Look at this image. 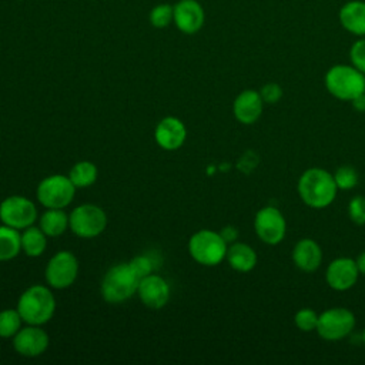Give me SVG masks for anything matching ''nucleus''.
<instances>
[{"instance_id":"obj_29","label":"nucleus","mask_w":365,"mask_h":365,"mask_svg":"<svg viewBox=\"0 0 365 365\" xmlns=\"http://www.w3.org/2000/svg\"><path fill=\"white\" fill-rule=\"evenodd\" d=\"M351 64L365 74V38L356 40L349 48Z\"/></svg>"},{"instance_id":"obj_15","label":"nucleus","mask_w":365,"mask_h":365,"mask_svg":"<svg viewBox=\"0 0 365 365\" xmlns=\"http://www.w3.org/2000/svg\"><path fill=\"white\" fill-rule=\"evenodd\" d=\"M359 277L355 259L349 257L335 258L325 271L327 284L335 291H346L352 288Z\"/></svg>"},{"instance_id":"obj_20","label":"nucleus","mask_w":365,"mask_h":365,"mask_svg":"<svg viewBox=\"0 0 365 365\" xmlns=\"http://www.w3.org/2000/svg\"><path fill=\"white\" fill-rule=\"evenodd\" d=\"M225 259L230 267L238 272H248L257 265V254L254 248L237 241L228 245Z\"/></svg>"},{"instance_id":"obj_5","label":"nucleus","mask_w":365,"mask_h":365,"mask_svg":"<svg viewBox=\"0 0 365 365\" xmlns=\"http://www.w3.org/2000/svg\"><path fill=\"white\" fill-rule=\"evenodd\" d=\"M228 244L220 232L212 230H198L188 240L191 258L204 267H215L225 259Z\"/></svg>"},{"instance_id":"obj_18","label":"nucleus","mask_w":365,"mask_h":365,"mask_svg":"<svg viewBox=\"0 0 365 365\" xmlns=\"http://www.w3.org/2000/svg\"><path fill=\"white\" fill-rule=\"evenodd\" d=\"M292 261L301 271L314 272L322 261L321 247L311 238H302L292 250Z\"/></svg>"},{"instance_id":"obj_30","label":"nucleus","mask_w":365,"mask_h":365,"mask_svg":"<svg viewBox=\"0 0 365 365\" xmlns=\"http://www.w3.org/2000/svg\"><path fill=\"white\" fill-rule=\"evenodd\" d=\"M348 215L352 222L365 224V197H354L348 204Z\"/></svg>"},{"instance_id":"obj_27","label":"nucleus","mask_w":365,"mask_h":365,"mask_svg":"<svg viewBox=\"0 0 365 365\" xmlns=\"http://www.w3.org/2000/svg\"><path fill=\"white\" fill-rule=\"evenodd\" d=\"M174 17V7L170 4H158L150 13V23L157 29L167 27Z\"/></svg>"},{"instance_id":"obj_10","label":"nucleus","mask_w":365,"mask_h":365,"mask_svg":"<svg viewBox=\"0 0 365 365\" xmlns=\"http://www.w3.org/2000/svg\"><path fill=\"white\" fill-rule=\"evenodd\" d=\"M355 327V317L346 308H331L318 317L317 332L325 341L345 338Z\"/></svg>"},{"instance_id":"obj_33","label":"nucleus","mask_w":365,"mask_h":365,"mask_svg":"<svg viewBox=\"0 0 365 365\" xmlns=\"http://www.w3.org/2000/svg\"><path fill=\"white\" fill-rule=\"evenodd\" d=\"M221 237L224 238V241L227 244H232L237 241L238 238V230L234 227V225H225L221 231H220Z\"/></svg>"},{"instance_id":"obj_16","label":"nucleus","mask_w":365,"mask_h":365,"mask_svg":"<svg viewBox=\"0 0 365 365\" xmlns=\"http://www.w3.org/2000/svg\"><path fill=\"white\" fill-rule=\"evenodd\" d=\"M173 20L180 31L185 34H194L200 31L204 24V9L195 0H180L174 6Z\"/></svg>"},{"instance_id":"obj_11","label":"nucleus","mask_w":365,"mask_h":365,"mask_svg":"<svg viewBox=\"0 0 365 365\" xmlns=\"http://www.w3.org/2000/svg\"><path fill=\"white\" fill-rule=\"evenodd\" d=\"M254 230L262 242L268 245H277L285 237L287 222L282 212L278 208L269 205L261 208L255 214Z\"/></svg>"},{"instance_id":"obj_7","label":"nucleus","mask_w":365,"mask_h":365,"mask_svg":"<svg viewBox=\"0 0 365 365\" xmlns=\"http://www.w3.org/2000/svg\"><path fill=\"white\" fill-rule=\"evenodd\" d=\"M76 190L68 175L53 174L38 182L36 197L44 208H66L73 202Z\"/></svg>"},{"instance_id":"obj_25","label":"nucleus","mask_w":365,"mask_h":365,"mask_svg":"<svg viewBox=\"0 0 365 365\" xmlns=\"http://www.w3.org/2000/svg\"><path fill=\"white\" fill-rule=\"evenodd\" d=\"M23 319L17 308H7L0 311V338H13L21 328Z\"/></svg>"},{"instance_id":"obj_12","label":"nucleus","mask_w":365,"mask_h":365,"mask_svg":"<svg viewBox=\"0 0 365 365\" xmlns=\"http://www.w3.org/2000/svg\"><path fill=\"white\" fill-rule=\"evenodd\" d=\"M14 351L26 358H36L44 354L50 344L48 334L41 328V325L21 327L20 331L11 338Z\"/></svg>"},{"instance_id":"obj_35","label":"nucleus","mask_w":365,"mask_h":365,"mask_svg":"<svg viewBox=\"0 0 365 365\" xmlns=\"http://www.w3.org/2000/svg\"><path fill=\"white\" fill-rule=\"evenodd\" d=\"M355 262H356V267H358L359 274H364V275H365V251L358 255V258L355 259Z\"/></svg>"},{"instance_id":"obj_31","label":"nucleus","mask_w":365,"mask_h":365,"mask_svg":"<svg viewBox=\"0 0 365 365\" xmlns=\"http://www.w3.org/2000/svg\"><path fill=\"white\" fill-rule=\"evenodd\" d=\"M130 265L133 267V269L137 272V275L140 277V279L148 274L153 272L154 269V262L148 255H137L130 261Z\"/></svg>"},{"instance_id":"obj_21","label":"nucleus","mask_w":365,"mask_h":365,"mask_svg":"<svg viewBox=\"0 0 365 365\" xmlns=\"http://www.w3.org/2000/svg\"><path fill=\"white\" fill-rule=\"evenodd\" d=\"M38 227L47 237H60L68 230V214L64 208H46L38 218Z\"/></svg>"},{"instance_id":"obj_4","label":"nucleus","mask_w":365,"mask_h":365,"mask_svg":"<svg viewBox=\"0 0 365 365\" xmlns=\"http://www.w3.org/2000/svg\"><path fill=\"white\" fill-rule=\"evenodd\" d=\"M325 87L338 100L352 101L365 91V74L352 64H335L325 74Z\"/></svg>"},{"instance_id":"obj_37","label":"nucleus","mask_w":365,"mask_h":365,"mask_svg":"<svg viewBox=\"0 0 365 365\" xmlns=\"http://www.w3.org/2000/svg\"><path fill=\"white\" fill-rule=\"evenodd\" d=\"M364 93H365V91H364Z\"/></svg>"},{"instance_id":"obj_24","label":"nucleus","mask_w":365,"mask_h":365,"mask_svg":"<svg viewBox=\"0 0 365 365\" xmlns=\"http://www.w3.org/2000/svg\"><path fill=\"white\" fill-rule=\"evenodd\" d=\"M98 177V168L94 163L88 160H81L76 163L70 171H68V178L74 184L76 188H87L91 187Z\"/></svg>"},{"instance_id":"obj_6","label":"nucleus","mask_w":365,"mask_h":365,"mask_svg":"<svg viewBox=\"0 0 365 365\" xmlns=\"http://www.w3.org/2000/svg\"><path fill=\"white\" fill-rule=\"evenodd\" d=\"M106 211L96 204H80L68 214V230L84 240L96 238L107 228Z\"/></svg>"},{"instance_id":"obj_1","label":"nucleus","mask_w":365,"mask_h":365,"mask_svg":"<svg viewBox=\"0 0 365 365\" xmlns=\"http://www.w3.org/2000/svg\"><path fill=\"white\" fill-rule=\"evenodd\" d=\"M336 191L334 175L319 167L305 170L298 180V194L311 208H327L335 200Z\"/></svg>"},{"instance_id":"obj_23","label":"nucleus","mask_w":365,"mask_h":365,"mask_svg":"<svg viewBox=\"0 0 365 365\" xmlns=\"http://www.w3.org/2000/svg\"><path fill=\"white\" fill-rule=\"evenodd\" d=\"M21 252V232L6 224L0 225V262L10 261Z\"/></svg>"},{"instance_id":"obj_13","label":"nucleus","mask_w":365,"mask_h":365,"mask_svg":"<svg viewBox=\"0 0 365 365\" xmlns=\"http://www.w3.org/2000/svg\"><path fill=\"white\" fill-rule=\"evenodd\" d=\"M137 295L147 308L161 309L170 301L171 288L161 275L151 272L140 279Z\"/></svg>"},{"instance_id":"obj_2","label":"nucleus","mask_w":365,"mask_h":365,"mask_svg":"<svg viewBox=\"0 0 365 365\" xmlns=\"http://www.w3.org/2000/svg\"><path fill=\"white\" fill-rule=\"evenodd\" d=\"M48 285L34 284L26 288L17 301V311L24 324L44 325L56 312V298Z\"/></svg>"},{"instance_id":"obj_32","label":"nucleus","mask_w":365,"mask_h":365,"mask_svg":"<svg viewBox=\"0 0 365 365\" xmlns=\"http://www.w3.org/2000/svg\"><path fill=\"white\" fill-rule=\"evenodd\" d=\"M259 96L264 103L267 104H275L282 97V88L277 83H267L261 87Z\"/></svg>"},{"instance_id":"obj_14","label":"nucleus","mask_w":365,"mask_h":365,"mask_svg":"<svg viewBox=\"0 0 365 365\" xmlns=\"http://www.w3.org/2000/svg\"><path fill=\"white\" fill-rule=\"evenodd\" d=\"M154 140L160 148L165 151H175L182 147L187 140V127L180 118L167 115L155 125Z\"/></svg>"},{"instance_id":"obj_3","label":"nucleus","mask_w":365,"mask_h":365,"mask_svg":"<svg viewBox=\"0 0 365 365\" xmlns=\"http://www.w3.org/2000/svg\"><path fill=\"white\" fill-rule=\"evenodd\" d=\"M140 277L130 262H120L107 269L101 279V297L108 304H121L137 294Z\"/></svg>"},{"instance_id":"obj_36","label":"nucleus","mask_w":365,"mask_h":365,"mask_svg":"<svg viewBox=\"0 0 365 365\" xmlns=\"http://www.w3.org/2000/svg\"><path fill=\"white\" fill-rule=\"evenodd\" d=\"M362 336H364V344H365V329H364V335Z\"/></svg>"},{"instance_id":"obj_8","label":"nucleus","mask_w":365,"mask_h":365,"mask_svg":"<svg viewBox=\"0 0 365 365\" xmlns=\"http://www.w3.org/2000/svg\"><path fill=\"white\" fill-rule=\"evenodd\" d=\"M78 268V259L71 251H57L44 268L46 282L53 289L70 288L77 279Z\"/></svg>"},{"instance_id":"obj_9","label":"nucleus","mask_w":365,"mask_h":365,"mask_svg":"<svg viewBox=\"0 0 365 365\" xmlns=\"http://www.w3.org/2000/svg\"><path fill=\"white\" fill-rule=\"evenodd\" d=\"M38 217L36 204L24 195H9L0 202V221L19 231L33 225Z\"/></svg>"},{"instance_id":"obj_19","label":"nucleus","mask_w":365,"mask_h":365,"mask_svg":"<svg viewBox=\"0 0 365 365\" xmlns=\"http://www.w3.org/2000/svg\"><path fill=\"white\" fill-rule=\"evenodd\" d=\"M341 26L351 34L365 36V1L351 0L342 4L338 13Z\"/></svg>"},{"instance_id":"obj_34","label":"nucleus","mask_w":365,"mask_h":365,"mask_svg":"<svg viewBox=\"0 0 365 365\" xmlns=\"http://www.w3.org/2000/svg\"><path fill=\"white\" fill-rule=\"evenodd\" d=\"M351 103H352V107L356 111H365V93H362L358 97H355Z\"/></svg>"},{"instance_id":"obj_22","label":"nucleus","mask_w":365,"mask_h":365,"mask_svg":"<svg viewBox=\"0 0 365 365\" xmlns=\"http://www.w3.org/2000/svg\"><path fill=\"white\" fill-rule=\"evenodd\" d=\"M47 248V235L38 225L21 230V252L30 258L40 257Z\"/></svg>"},{"instance_id":"obj_28","label":"nucleus","mask_w":365,"mask_h":365,"mask_svg":"<svg viewBox=\"0 0 365 365\" xmlns=\"http://www.w3.org/2000/svg\"><path fill=\"white\" fill-rule=\"evenodd\" d=\"M318 314L311 309V308H302L299 309L295 317H294V322L297 325V328H299L302 332H311L317 329L318 325Z\"/></svg>"},{"instance_id":"obj_26","label":"nucleus","mask_w":365,"mask_h":365,"mask_svg":"<svg viewBox=\"0 0 365 365\" xmlns=\"http://www.w3.org/2000/svg\"><path fill=\"white\" fill-rule=\"evenodd\" d=\"M332 175H334V180L336 182L338 190H351L358 182V173L351 165L338 167L335 174H332Z\"/></svg>"},{"instance_id":"obj_17","label":"nucleus","mask_w":365,"mask_h":365,"mask_svg":"<svg viewBox=\"0 0 365 365\" xmlns=\"http://www.w3.org/2000/svg\"><path fill=\"white\" fill-rule=\"evenodd\" d=\"M264 101L259 96V91L244 90L241 91L232 104V113L237 121L241 124H254L262 114Z\"/></svg>"}]
</instances>
